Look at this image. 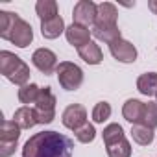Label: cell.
<instances>
[{
    "instance_id": "cell-10",
    "label": "cell",
    "mask_w": 157,
    "mask_h": 157,
    "mask_svg": "<svg viewBox=\"0 0 157 157\" xmlns=\"http://www.w3.org/2000/svg\"><path fill=\"white\" fill-rule=\"evenodd\" d=\"M117 19H118V11L117 6L111 2H102L98 4V11H96V26H117Z\"/></svg>"
},
{
    "instance_id": "cell-22",
    "label": "cell",
    "mask_w": 157,
    "mask_h": 157,
    "mask_svg": "<svg viewBox=\"0 0 157 157\" xmlns=\"http://www.w3.org/2000/svg\"><path fill=\"white\" fill-rule=\"evenodd\" d=\"M102 137H104L105 146H109V144H113V142H118V140H122V139H126V137H124V129H122L120 124H109V126H105L104 131H102Z\"/></svg>"
},
{
    "instance_id": "cell-25",
    "label": "cell",
    "mask_w": 157,
    "mask_h": 157,
    "mask_svg": "<svg viewBox=\"0 0 157 157\" xmlns=\"http://www.w3.org/2000/svg\"><path fill=\"white\" fill-rule=\"evenodd\" d=\"M111 117V105L107 102H98L93 109V120L96 124H104Z\"/></svg>"
},
{
    "instance_id": "cell-8",
    "label": "cell",
    "mask_w": 157,
    "mask_h": 157,
    "mask_svg": "<svg viewBox=\"0 0 157 157\" xmlns=\"http://www.w3.org/2000/svg\"><path fill=\"white\" fill-rule=\"evenodd\" d=\"M109 50H111V56L120 63H133L137 59V48L129 41H126L122 37L117 39L115 43H111Z\"/></svg>"
},
{
    "instance_id": "cell-17",
    "label": "cell",
    "mask_w": 157,
    "mask_h": 157,
    "mask_svg": "<svg viewBox=\"0 0 157 157\" xmlns=\"http://www.w3.org/2000/svg\"><path fill=\"white\" fill-rule=\"evenodd\" d=\"M91 33L98 39V41H104L107 44L115 43L117 39H120V30L118 26H93L91 28Z\"/></svg>"
},
{
    "instance_id": "cell-5",
    "label": "cell",
    "mask_w": 157,
    "mask_h": 157,
    "mask_svg": "<svg viewBox=\"0 0 157 157\" xmlns=\"http://www.w3.org/2000/svg\"><path fill=\"white\" fill-rule=\"evenodd\" d=\"M33 109H35L37 124H50L56 118V96L50 87L41 89V94H39Z\"/></svg>"
},
{
    "instance_id": "cell-4",
    "label": "cell",
    "mask_w": 157,
    "mask_h": 157,
    "mask_svg": "<svg viewBox=\"0 0 157 157\" xmlns=\"http://www.w3.org/2000/svg\"><path fill=\"white\" fill-rule=\"evenodd\" d=\"M21 137V126L15 120H2L0 129V157H10L15 153Z\"/></svg>"
},
{
    "instance_id": "cell-13",
    "label": "cell",
    "mask_w": 157,
    "mask_h": 157,
    "mask_svg": "<svg viewBox=\"0 0 157 157\" xmlns=\"http://www.w3.org/2000/svg\"><path fill=\"white\" fill-rule=\"evenodd\" d=\"M63 32H67V28H65V21L59 15L50 19V21H43L41 22V33H43L44 39H56Z\"/></svg>"
},
{
    "instance_id": "cell-20",
    "label": "cell",
    "mask_w": 157,
    "mask_h": 157,
    "mask_svg": "<svg viewBox=\"0 0 157 157\" xmlns=\"http://www.w3.org/2000/svg\"><path fill=\"white\" fill-rule=\"evenodd\" d=\"M35 11L43 21H50L54 17H57V2L56 0H39V2L35 4Z\"/></svg>"
},
{
    "instance_id": "cell-23",
    "label": "cell",
    "mask_w": 157,
    "mask_h": 157,
    "mask_svg": "<svg viewBox=\"0 0 157 157\" xmlns=\"http://www.w3.org/2000/svg\"><path fill=\"white\" fill-rule=\"evenodd\" d=\"M105 148H107L109 157H131V144L126 139H122L118 142H113V144H109Z\"/></svg>"
},
{
    "instance_id": "cell-24",
    "label": "cell",
    "mask_w": 157,
    "mask_h": 157,
    "mask_svg": "<svg viewBox=\"0 0 157 157\" xmlns=\"http://www.w3.org/2000/svg\"><path fill=\"white\" fill-rule=\"evenodd\" d=\"M144 126L155 129L157 128V102H148L144 104V115H142V122Z\"/></svg>"
},
{
    "instance_id": "cell-21",
    "label": "cell",
    "mask_w": 157,
    "mask_h": 157,
    "mask_svg": "<svg viewBox=\"0 0 157 157\" xmlns=\"http://www.w3.org/2000/svg\"><path fill=\"white\" fill-rule=\"evenodd\" d=\"M39 94H41V87H37L35 83H28V85H22L19 89V100L22 104H26V105L28 104H35Z\"/></svg>"
},
{
    "instance_id": "cell-26",
    "label": "cell",
    "mask_w": 157,
    "mask_h": 157,
    "mask_svg": "<svg viewBox=\"0 0 157 157\" xmlns=\"http://www.w3.org/2000/svg\"><path fill=\"white\" fill-rule=\"evenodd\" d=\"M76 133V139L80 140V142H83V144H89V142H93L94 140V137H96V129H94V126L93 124H85V126H82L80 129H76L74 131Z\"/></svg>"
},
{
    "instance_id": "cell-6",
    "label": "cell",
    "mask_w": 157,
    "mask_h": 157,
    "mask_svg": "<svg viewBox=\"0 0 157 157\" xmlns=\"http://www.w3.org/2000/svg\"><path fill=\"white\" fill-rule=\"evenodd\" d=\"M96 11H98V6L91 0H80L76 6H74V11H72V19H74V24H80V26H94V21H96Z\"/></svg>"
},
{
    "instance_id": "cell-15",
    "label": "cell",
    "mask_w": 157,
    "mask_h": 157,
    "mask_svg": "<svg viewBox=\"0 0 157 157\" xmlns=\"http://www.w3.org/2000/svg\"><path fill=\"white\" fill-rule=\"evenodd\" d=\"M78 56H80L85 63H89V65H98L104 59V54H102L100 46L96 43H93V41H89L82 48H78Z\"/></svg>"
},
{
    "instance_id": "cell-9",
    "label": "cell",
    "mask_w": 157,
    "mask_h": 157,
    "mask_svg": "<svg viewBox=\"0 0 157 157\" xmlns=\"http://www.w3.org/2000/svg\"><path fill=\"white\" fill-rule=\"evenodd\" d=\"M32 63L43 74H52L57 68V56L48 48H37L32 56Z\"/></svg>"
},
{
    "instance_id": "cell-14",
    "label": "cell",
    "mask_w": 157,
    "mask_h": 157,
    "mask_svg": "<svg viewBox=\"0 0 157 157\" xmlns=\"http://www.w3.org/2000/svg\"><path fill=\"white\" fill-rule=\"evenodd\" d=\"M137 89L144 96H157V72L140 74L137 80Z\"/></svg>"
},
{
    "instance_id": "cell-19",
    "label": "cell",
    "mask_w": 157,
    "mask_h": 157,
    "mask_svg": "<svg viewBox=\"0 0 157 157\" xmlns=\"http://www.w3.org/2000/svg\"><path fill=\"white\" fill-rule=\"evenodd\" d=\"M131 137H133V140H135L137 144L148 146V144H151V140H153V129L139 122V124H133V128H131Z\"/></svg>"
},
{
    "instance_id": "cell-16",
    "label": "cell",
    "mask_w": 157,
    "mask_h": 157,
    "mask_svg": "<svg viewBox=\"0 0 157 157\" xmlns=\"http://www.w3.org/2000/svg\"><path fill=\"white\" fill-rule=\"evenodd\" d=\"M21 63H22V59L19 56H15L13 52H8V50L0 52V72H2V76L10 78Z\"/></svg>"
},
{
    "instance_id": "cell-1",
    "label": "cell",
    "mask_w": 157,
    "mask_h": 157,
    "mask_svg": "<svg viewBox=\"0 0 157 157\" xmlns=\"http://www.w3.org/2000/svg\"><path fill=\"white\" fill-rule=\"evenodd\" d=\"M74 142L57 131H39L32 135L24 148L22 157H72Z\"/></svg>"
},
{
    "instance_id": "cell-12",
    "label": "cell",
    "mask_w": 157,
    "mask_h": 157,
    "mask_svg": "<svg viewBox=\"0 0 157 157\" xmlns=\"http://www.w3.org/2000/svg\"><path fill=\"white\" fill-rule=\"evenodd\" d=\"M122 115L128 122L131 124H139L142 122V115H144V104L140 100H135V98H129L124 107H122Z\"/></svg>"
},
{
    "instance_id": "cell-27",
    "label": "cell",
    "mask_w": 157,
    "mask_h": 157,
    "mask_svg": "<svg viewBox=\"0 0 157 157\" xmlns=\"http://www.w3.org/2000/svg\"><path fill=\"white\" fill-rule=\"evenodd\" d=\"M148 8H150L153 13H157V0H150V2H148Z\"/></svg>"
},
{
    "instance_id": "cell-18",
    "label": "cell",
    "mask_w": 157,
    "mask_h": 157,
    "mask_svg": "<svg viewBox=\"0 0 157 157\" xmlns=\"http://www.w3.org/2000/svg\"><path fill=\"white\" fill-rule=\"evenodd\" d=\"M13 120L21 126V129H30V128H33V126L37 124L35 109H32V107L24 105V107H21V109H17V111H15Z\"/></svg>"
},
{
    "instance_id": "cell-3",
    "label": "cell",
    "mask_w": 157,
    "mask_h": 157,
    "mask_svg": "<svg viewBox=\"0 0 157 157\" xmlns=\"http://www.w3.org/2000/svg\"><path fill=\"white\" fill-rule=\"evenodd\" d=\"M56 74H57L59 85L65 91H76L83 83V70L70 61H61L56 68Z\"/></svg>"
},
{
    "instance_id": "cell-11",
    "label": "cell",
    "mask_w": 157,
    "mask_h": 157,
    "mask_svg": "<svg viewBox=\"0 0 157 157\" xmlns=\"http://www.w3.org/2000/svg\"><path fill=\"white\" fill-rule=\"evenodd\" d=\"M65 35H67V41H68L72 46L82 48L83 44H87V43H89L91 30H89V28H85V26H80V24H74V22H72V24L67 28Z\"/></svg>"
},
{
    "instance_id": "cell-2",
    "label": "cell",
    "mask_w": 157,
    "mask_h": 157,
    "mask_svg": "<svg viewBox=\"0 0 157 157\" xmlns=\"http://www.w3.org/2000/svg\"><path fill=\"white\" fill-rule=\"evenodd\" d=\"M0 37L19 48H26L33 41V30L32 24L22 21L17 13L0 11Z\"/></svg>"
},
{
    "instance_id": "cell-7",
    "label": "cell",
    "mask_w": 157,
    "mask_h": 157,
    "mask_svg": "<svg viewBox=\"0 0 157 157\" xmlns=\"http://www.w3.org/2000/svg\"><path fill=\"white\" fill-rule=\"evenodd\" d=\"M61 120H63L65 128L76 131V129H80L82 126L87 124V109L83 105H80V104H72L63 111Z\"/></svg>"
}]
</instances>
